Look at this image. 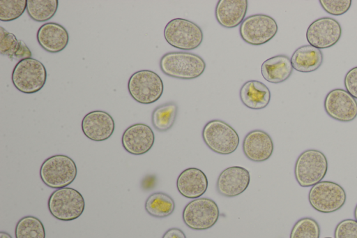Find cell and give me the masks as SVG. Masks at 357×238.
Instances as JSON below:
<instances>
[{
  "label": "cell",
  "instance_id": "cell-1",
  "mask_svg": "<svg viewBox=\"0 0 357 238\" xmlns=\"http://www.w3.org/2000/svg\"><path fill=\"white\" fill-rule=\"evenodd\" d=\"M159 66L165 75L181 80L195 79L206 68V63L200 56L187 52H167L160 58Z\"/></svg>",
  "mask_w": 357,
  "mask_h": 238
},
{
  "label": "cell",
  "instance_id": "cell-2",
  "mask_svg": "<svg viewBox=\"0 0 357 238\" xmlns=\"http://www.w3.org/2000/svg\"><path fill=\"white\" fill-rule=\"evenodd\" d=\"M328 168L325 154L317 149H310L303 151L294 165V176L301 187H312L321 181Z\"/></svg>",
  "mask_w": 357,
  "mask_h": 238
},
{
  "label": "cell",
  "instance_id": "cell-3",
  "mask_svg": "<svg viewBox=\"0 0 357 238\" xmlns=\"http://www.w3.org/2000/svg\"><path fill=\"white\" fill-rule=\"evenodd\" d=\"M42 181L52 188H61L70 185L77 177V168L69 156L56 154L46 158L40 168Z\"/></svg>",
  "mask_w": 357,
  "mask_h": 238
},
{
  "label": "cell",
  "instance_id": "cell-4",
  "mask_svg": "<svg viewBox=\"0 0 357 238\" xmlns=\"http://www.w3.org/2000/svg\"><path fill=\"white\" fill-rule=\"evenodd\" d=\"M48 209L53 217L70 221L79 218L84 212L85 201L76 189L65 187L55 190L49 197Z\"/></svg>",
  "mask_w": 357,
  "mask_h": 238
},
{
  "label": "cell",
  "instance_id": "cell-5",
  "mask_svg": "<svg viewBox=\"0 0 357 238\" xmlns=\"http://www.w3.org/2000/svg\"><path fill=\"white\" fill-rule=\"evenodd\" d=\"M14 87L24 94L39 91L47 80V70L42 62L32 57L20 60L11 75Z\"/></svg>",
  "mask_w": 357,
  "mask_h": 238
},
{
  "label": "cell",
  "instance_id": "cell-6",
  "mask_svg": "<svg viewBox=\"0 0 357 238\" xmlns=\"http://www.w3.org/2000/svg\"><path fill=\"white\" fill-rule=\"evenodd\" d=\"M164 37L167 43L175 48L192 50L202 44L204 34L201 27L192 21L174 18L165 27Z\"/></svg>",
  "mask_w": 357,
  "mask_h": 238
},
{
  "label": "cell",
  "instance_id": "cell-7",
  "mask_svg": "<svg viewBox=\"0 0 357 238\" xmlns=\"http://www.w3.org/2000/svg\"><path fill=\"white\" fill-rule=\"evenodd\" d=\"M202 139L213 152L227 155L234 152L239 144V136L234 128L224 121L213 119L202 130Z\"/></svg>",
  "mask_w": 357,
  "mask_h": 238
},
{
  "label": "cell",
  "instance_id": "cell-8",
  "mask_svg": "<svg viewBox=\"0 0 357 238\" xmlns=\"http://www.w3.org/2000/svg\"><path fill=\"white\" fill-rule=\"evenodd\" d=\"M128 90L130 96L141 104H151L162 95L164 84L161 77L151 70L135 72L128 82Z\"/></svg>",
  "mask_w": 357,
  "mask_h": 238
},
{
  "label": "cell",
  "instance_id": "cell-9",
  "mask_svg": "<svg viewBox=\"0 0 357 238\" xmlns=\"http://www.w3.org/2000/svg\"><path fill=\"white\" fill-rule=\"evenodd\" d=\"M347 200V193L339 184L332 181H321L311 187L308 201L316 211L329 214L341 209Z\"/></svg>",
  "mask_w": 357,
  "mask_h": 238
},
{
  "label": "cell",
  "instance_id": "cell-10",
  "mask_svg": "<svg viewBox=\"0 0 357 238\" xmlns=\"http://www.w3.org/2000/svg\"><path fill=\"white\" fill-rule=\"evenodd\" d=\"M220 211L216 202L208 198H199L189 202L184 207L182 218L194 230H205L218 221Z\"/></svg>",
  "mask_w": 357,
  "mask_h": 238
},
{
  "label": "cell",
  "instance_id": "cell-11",
  "mask_svg": "<svg viewBox=\"0 0 357 238\" xmlns=\"http://www.w3.org/2000/svg\"><path fill=\"white\" fill-rule=\"evenodd\" d=\"M276 21L265 14L251 15L244 19L239 27L241 38L252 45H261L268 43L277 34Z\"/></svg>",
  "mask_w": 357,
  "mask_h": 238
},
{
  "label": "cell",
  "instance_id": "cell-12",
  "mask_svg": "<svg viewBox=\"0 0 357 238\" xmlns=\"http://www.w3.org/2000/svg\"><path fill=\"white\" fill-rule=\"evenodd\" d=\"M342 36V27L333 17H323L314 20L307 27L306 39L309 45L318 49L330 48Z\"/></svg>",
  "mask_w": 357,
  "mask_h": 238
},
{
  "label": "cell",
  "instance_id": "cell-13",
  "mask_svg": "<svg viewBox=\"0 0 357 238\" xmlns=\"http://www.w3.org/2000/svg\"><path fill=\"white\" fill-rule=\"evenodd\" d=\"M324 107L330 117L339 121L349 122L357 117V101L343 89L330 91L324 98Z\"/></svg>",
  "mask_w": 357,
  "mask_h": 238
},
{
  "label": "cell",
  "instance_id": "cell-14",
  "mask_svg": "<svg viewBox=\"0 0 357 238\" xmlns=\"http://www.w3.org/2000/svg\"><path fill=\"white\" fill-rule=\"evenodd\" d=\"M250 181L249 171L241 166H231L223 170L216 181L217 192L226 198L236 197L243 193Z\"/></svg>",
  "mask_w": 357,
  "mask_h": 238
},
{
  "label": "cell",
  "instance_id": "cell-15",
  "mask_svg": "<svg viewBox=\"0 0 357 238\" xmlns=\"http://www.w3.org/2000/svg\"><path fill=\"white\" fill-rule=\"evenodd\" d=\"M155 135L147 124L137 123L128 126L123 133L121 143L123 149L132 155L147 153L153 146Z\"/></svg>",
  "mask_w": 357,
  "mask_h": 238
},
{
  "label": "cell",
  "instance_id": "cell-16",
  "mask_svg": "<svg viewBox=\"0 0 357 238\" xmlns=\"http://www.w3.org/2000/svg\"><path fill=\"white\" fill-rule=\"evenodd\" d=\"M81 127L87 138L92 141L101 142L112 136L115 123L112 117L107 112L93 110L84 115Z\"/></svg>",
  "mask_w": 357,
  "mask_h": 238
},
{
  "label": "cell",
  "instance_id": "cell-17",
  "mask_svg": "<svg viewBox=\"0 0 357 238\" xmlns=\"http://www.w3.org/2000/svg\"><path fill=\"white\" fill-rule=\"evenodd\" d=\"M242 149L244 155L253 162H264L273 154L274 144L270 135L262 130H253L245 136Z\"/></svg>",
  "mask_w": 357,
  "mask_h": 238
},
{
  "label": "cell",
  "instance_id": "cell-18",
  "mask_svg": "<svg viewBox=\"0 0 357 238\" xmlns=\"http://www.w3.org/2000/svg\"><path fill=\"white\" fill-rule=\"evenodd\" d=\"M208 179L205 173L197 168L183 170L176 179V188L183 197L196 199L205 193L208 188Z\"/></svg>",
  "mask_w": 357,
  "mask_h": 238
},
{
  "label": "cell",
  "instance_id": "cell-19",
  "mask_svg": "<svg viewBox=\"0 0 357 238\" xmlns=\"http://www.w3.org/2000/svg\"><path fill=\"white\" fill-rule=\"evenodd\" d=\"M38 44L50 53H58L67 46L69 35L66 29L56 22H47L41 25L36 34Z\"/></svg>",
  "mask_w": 357,
  "mask_h": 238
},
{
  "label": "cell",
  "instance_id": "cell-20",
  "mask_svg": "<svg viewBox=\"0 0 357 238\" xmlns=\"http://www.w3.org/2000/svg\"><path fill=\"white\" fill-rule=\"evenodd\" d=\"M248 8L247 0H220L215 8V19L223 27L234 28L244 20Z\"/></svg>",
  "mask_w": 357,
  "mask_h": 238
},
{
  "label": "cell",
  "instance_id": "cell-21",
  "mask_svg": "<svg viewBox=\"0 0 357 238\" xmlns=\"http://www.w3.org/2000/svg\"><path fill=\"white\" fill-rule=\"evenodd\" d=\"M239 97L242 103L252 110L265 108L271 101V91L267 86L258 80H248L241 87Z\"/></svg>",
  "mask_w": 357,
  "mask_h": 238
},
{
  "label": "cell",
  "instance_id": "cell-22",
  "mask_svg": "<svg viewBox=\"0 0 357 238\" xmlns=\"http://www.w3.org/2000/svg\"><path fill=\"white\" fill-rule=\"evenodd\" d=\"M291 59L285 54H278L265 60L261 66L264 80L274 84L286 81L293 72Z\"/></svg>",
  "mask_w": 357,
  "mask_h": 238
},
{
  "label": "cell",
  "instance_id": "cell-23",
  "mask_svg": "<svg viewBox=\"0 0 357 238\" xmlns=\"http://www.w3.org/2000/svg\"><path fill=\"white\" fill-rule=\"evenodd\" d=\"M323 61L324 54L321 50L310 45L298 47L291 57L293 68L301 73H310L317 70Z\"/></svg>",
  "mask_w": 357,
  "mask_h": 238
},
{
  "label": "cell",
  "instance_id": "cell-24",
  "mask_svg": "<svg viewBox=\"0 0 357 238\" xmlns=\"http://www.w3.org/2000/svg\"><path fill=\"white\" fill-rule=\"evenodd\" d=\"M0 53L10 59H23L31 57V52L24 41L0 27Z\"/></svg>",
  "mask_w": 357,
  "mask_h": 238
},
{
  "label": "cell",
  "instance_id": "cell-25",
  "mask_svg": "<svg viewBox=\"0 0 357 238\" xmlns=\"http://www.w3.org/2000/svg\"><path fill=\"white\" fill-rule=\"evenodd\" d=\"M146 211L151 216L162 218L170 216L175 209L174 199L164 192L151 193L144 204Z\"/></svg>",
  "mask_w": 357,
  "mask_h": 238
},
{
  "label": "cell",
  "instance_id": "cell-26",
  "mask_svg": "<svg viewBox=\"0 0 357 238\" xmlns=\"http://www.w3.org/2000/svg\"><path fill=\"white\" fill-rule=\"evenodd\" d=\"M178 105L173 101L157 106L151 114V123L159 132H166L174 126L177 114Z\"/></svg>",
  "mask_w": 357,
  "mask_h": 238
},
{
  "label": "cell",
  "instance_id": "cell-27",
  "mask_svg": "<svg viewBox=\"0 0 357 238\" xmlns=\"http://www.w3.org/2000/svg\"><path fill=\"white\" fill-rule=\"evenodd\" d=\"M58 6V0H27L26 11L33 20L45 22L54 17Z\"/></svg>",
  "mask_w": 357,
  "mask_h": 238
},
{
  "label": "cell",
  "instance_id": "cell-28",
  "mask_svg": "<svg viewBox=\"0 0 357 238\" xmlns=\"http://www.w3.org/2000/svg\"><path fill=\"white\" fill-rule=\"evenodd\" d=\"M15 235V238H45V230L39 218L26 216L17 221Z\"/></svg>",
  "mask_w": 357,
  "mask_h": 238
},
{
  "label": "cell",
  "instance_id": "cell-29",
  "mask_svg": "<svg viewBox=\"0 0 357 238\" xmlns=\"http://www.w3.org/2000/svg\"><path fill=\"white\" fill-rule=\"evenodd\" d=\"M320 227L318 222L310 217L298 220L291 228L289 238H319Z\"/></svg>",
  "mask_w": 357,
  "mask_h": 238
},
{
  "label": "cell",
  "instance_id": "cell-30",
  "mask_svg": "<svg viewBox=\"0 0 357 238\" xmlns=\"http://www.w3.org/2000/svg\"><path fill=\"white\" fill-rule=\"evenodd\" d=\"M26 6L27 0H0V20L10 22L17 19Z\"/></svg>",
  "mask_w": 357,
  "mask_h": 238
},
{
  "label": "cell",
  "instance_id": "cell-31",
  "mask_svg": "<svg viewBox=\"0 0 357 238\" xmlns=\"http://www.w3.org/2000/svg\"><path fill=\"white\" fill-rule=\"evenodd\" d=\"M351 0H320L324 10L332 15H342L346 13L351 6Z\"/></svg>",
  "mask_w": 357,
  "mask_h": 238
},
{
  "label": "cell",
  "instance_id": "cell-32",
  "mask_svg": "<svg viewBox=\"0 0 357 238\" xmlns=\"http://www.w3.org/2000/svg\"><path fill=\"white\" fill-rule=\"evenodd\" d=\"M335 238H357V221L347 218L341 221L334 230Z\"/></svg>",
  "mask_w": 357,
  "mask_h": 238
},
{
  "label": "cell",
  "instance_id": "cell-33",
  "mask_svg": "<svg viewBox=\"0 0 357 238\" xmlns=\"http://www.w3.org/2000/svg\"><path fill=\"white\" fill-rule=\"evenodd\" d=\"M345 90L357 99V66L351 68L346 73L344 79Z\"/></svg>",
  "mask_w": 357,
  "mask_h": 238
},
{
  "label": "cell",
  "instance_id": "cell-34",
  "mask_svg": "<svg viewBox=\"0 0 357 238\" xmlns=\"http://www.w3.org/2000/svg\"><path fill=\"white\" fill-rule=\"evenodd\" d=\"M162 238H187L183 231L178 228L168 229Z\"/></svg>",
  "mask_w": 357,
  "mask_h": 238
},
{
  "label": "cell",
  "instance_id": "cell-35",
  "mask_svg": "<svg viewBox=\"0 0 357 238\" xmlns=\"http://www.w3.org/2000/svg\"><path fill=\"white\" fill-rule=\"evenodd\" d=\"M0 238H12V237L6 232L1 231L0 232Z\"/></svg>",
  "mask_w": 357,
  "mask_h": 238
},
{
  "label": "cell",
  "instance_id": "cell-36",
  "mask_svg": "<svg viewBox=\"0 0 357 238\" xmlns=\"http://www.w3.org/2000/svg\"><path fill=\"white\" fill-rule=\"evenodd\" d=\"M354 215L355 220L357 221V204L354 209Z\"/></svg>",
  "mask_w": 357,
  "mask_h": 238
},
{
  "label": "cell",
  "instance_id": "cell-37",
  "mask_svg": "<svg viewBox=\"0 0 357 238\" xmlns=\"http://www.w3.org/2000/svg\"><path fill=\"white\" fill-rule=\"evenodd\" d=\"M324 238H332V237H324Z\"/></svg>",
  "mask_w": 357,
  "mask_h": 238
}]
</instances>
